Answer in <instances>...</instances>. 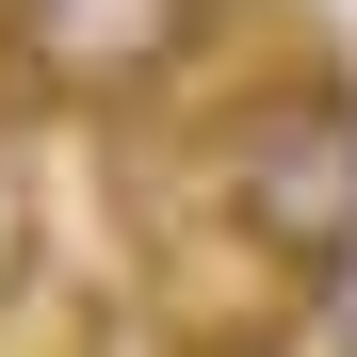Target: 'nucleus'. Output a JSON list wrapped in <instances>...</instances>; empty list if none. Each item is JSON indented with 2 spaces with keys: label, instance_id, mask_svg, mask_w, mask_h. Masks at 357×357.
I'll return each instance as SVG.
<instances>
[{
  "label": "nucleus",
  "instance_id": "2",
  "mask_svg": "<svg viewBox=\"0 0 357 357\" xmlns=\"http://www.w3.org/2000/svg\"><path fill=\"white\" fill-rule=\"evenodd\" d=\"M260 0H0V49H17L33 114H130L178 98L211 49H244Z\"/></svg>",
  "mask_w": 357,
  "mask_h": 357
},
{
  "label": "nucleus",
  "instance_id": "1",
  "mask_svg": "<svg viewBox=\"0 0 357 357\" xmlns=\"http://www.w3.org/2000/svg\"><path fill=\"white\" fill-rule=\"evenodd\" d=\"M211 227L260 244L276 276H309V292L357 260V82H341V66L260 82V114H244L227 162H211Z\"/></svg>",
  "mask_w": 357,
  "mask_h": 357
}]
</instances>
